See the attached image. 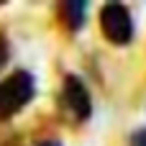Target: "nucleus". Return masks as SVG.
<instances>
[{
    "instance_id": "f257e3e1",
    "label": "nucleus",
    "mask_w": 146,
    "mask_h": 146,
    "mask_svg": "<svg viewBox=\"0 0 146 146\" xmlns=\"http://www.w3.org/2000/svg\"><path fill=\"white\" fill-rule=\"evenodd\" d=\"M36 95V80L26 69H15L5 80H0V121L21 113Z\"/></svg>"
},
{
    "instance_id": "f03ea898",
    "label": "nucleus",
    "mask_w": 146,
    "mask_h": 146,
    "mask_svg": "<svg viewBox=\"0 0 146 146\" xmlns=\"http://www.w3.org/2000/svg\"><path fill=\"white\" fill-rule=\"evenodd\" d=\"M100 31L113 46H126L133 41V15L123 3H108L100 8Z\"/></svg>"
},
{
    "instance_id": "7ed1b4c3",
    "label": "nucleus",
    "mask_w": 146,
    "mask_h": 146,
    "mask_svg": "<svg viewBox=\"0 0 146 146\" xmlns=\"http://www.w3.org/2000/svg\"><path fill=\"white\" fill-rule=\"evenodd\" d=\"M59 103L64 108V113L74 121V123H87L92 115V98L87 85L77 77V74H67L62 80V92H59Z\"/></svg>"
},
{
    "instance_id": "20e7f679",
    "label": "nucleus",
    "mask_w": 146,
    "mask_h": 146,
    "mask_svg": "<svg viewBox=\"0 0 146 146\" xmlns=\"http://www.w3.org/2000/svg\"><path fill=\"white\" fill-rule=\"evenodd\" d=\"M87 10H90L87 3H62V5H59V13H62V18H64V26H67L69 31H80V28L85 26Z\"/></svg>"
},
{
    "instance_id": "39448f33",
    "label": "nucleus",
    "mask_w": 146,
    "mask_h": 146,
    "mask_svg": "<svg viewBox=\"0 0 146 146\" xmlns=\"http://www.w3.org/2000/svg\"><path fill=\"white\" fill-rule=\"evenodd\" d=\"M128 146H146V128L136 131V133H131V139H128Z\"/></svg>"
},
{
    "instance_id": "423d86ee",
    "label": "nucleus",
    "mask_w": 146,
    "mask_h": 146,
    "mask_svg": "<svg viewBox=\"0 0 146 146\" xmlns=\"http://www.w3.org/2000/svg\"><path fill=\"white\" fill-rule=\"evenodd\" d=\"M5 59H8V44H5V38L0 36V67L5 64Z\"/></svg>"
},
{
    "instance_id": "0eeeda50",
    "label": "nucleus",
    "mask_w": 146,
    "mask_h": 146,
    "mask_svg": "<svg viewBox=\"0 0 146 146\" xmlns=\"http://www.w3.org/2000/svg\"><path fill=\"white\" fill-rule=\"evenodd\" d=\"M38 146H62V144H59V141H41Z\"/></svg>"
}]
</instances>
